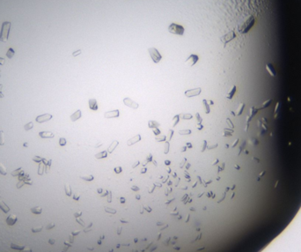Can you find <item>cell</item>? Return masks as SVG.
I'll return each instance as SVG.
<instances>
[{"mask_svg": "<svg viewBox=\"0 0 301 252\" xmlns=\"http://www.w3.org/2000/svg\"><path fill=\"white\" fill-rule=\"evenodd\" d=\"M11 26H12V23H11L10 21H4V23L2 24L1 32H0V42H5L8 41Z\"/></svg>", "mask_w": 301, "mask_h": 252, "instance_id": "1", "label": "cell"}, {"mask_svg": "<svg viewBox=\"0 0 301 252\" xmlns=\"http://www.w3.org/2000/svg\"><path fill=\"white\" fill-rule=\"evenodd\" d=\"M255 18H254V17L248 18V19H246L244 23L242 24V25H240V27H238L239 32L241 33V34H246V33H247V32H248L249 30H250L251 28L254 27V25H255Z\"/></svg>", "mask_w": 301, "mask_h": 252, "instance_id": "2", "label": "cell"}, {"mask_svg": "<svg viewBox=\"0 0 301 252\" xmlns=\"http://www.w3.org/2000/svg\"><path fill=\"white\" fill-rule=\"evenodd\" d=\"M168 31H169V33H171V34H178V35H183L185 29H184V27H182L181 25L175 24V23H172L168 27Z\"/></svg>", "mask_w": 301, "mask_h": 252, "instance_id": "3", "label": "cell"}, {"mask_svg": "<svg viewBox=\"0 0 301 252\" xmlns=\"http://www.w3.org/2000/svg\"><path fill=\"white\" fill-rule=\"evenodd\" d=\"M148 51L150 53V56L152 57V61L155 63H159V61L162 58V56L160 55V53L158 52V50L155 48H148Z\"/></svg>", "mask_w": 301, "mask_h": 252, "instance_id": "4", "label": "cell"}, {"mask_svg": "<svg viewBox=\"0 0 301 252\" xmlns=\"http://www.w3.org/2000/svg\"><path fill=\"white\" fill-rule=\"evenodd\" d=\"M235 36H236V34H235V33H234V31H231V32H229L228 34L222 36V37L220 38V40H221V42L224 43V45H225L227 42H231L232 39H234Z\"/></svg>", "mask_w": 301, "mask_h": 252, "instance_id": "5", "label": "cell"}, {"mask_svg": "<svg viewBox=\"0 0 301 252\" xmlns=\"http://www.w3.org/2000/svg\"><path fill=\"white\" fill-rule=\"evenodd\" d=\"M53 117V116L51 114H43V115H41L36 117L35 121L39 124H42V123L45 122H49V120H51Z\"/></svg>", "mask_w": 301, "mask_h": 252, "instance_id": "6", "label": "cell"}, {"mask_svg": "<svg viewBox=\"0 0 301 252\" xmlns=\"http://www.w3.org/2000/svg\"><path fill=\"white\" fill-rule=\"evenodd\" d=\"M120 116V111L119 109H115V110H111V111H107L104 114V117L106 119H112V118H115L119 117Z\"/></svg>", "mask_w": 301, "mask_h": 252, "instance_id": "7", "label": "cell"}, {"mask_svg": "<svg viewBox=\"0 0 301 252\" xmlns=\"http://www.w3.org/2000/svg\"><path fill=\"white\" fill-rule=\"evenodd\" d=\"M122 101L124 103V105H126L127 107L131 108V109H138V107H139L138 103L132 101L130 98H124V99L122 100Z\"/></svg>", "mask_w": 301, "mask_h": 252, "instance_id": "8", "label": "cell"}, {"mask_svg": "<svg viewBox=\"0 0 301 252\" xmlns=\"http://www.w3.org/2000/svg\"><path fill=\"white\" fill-rule=\"evenodd\" d=\"M202 92V89L200 87H197V88H194V89H190V90H187L185 91V95L188 98L190 97H194V96H197L199 95Z\"/></svg>", "mask_w": 301, "mask_h": 252, "instance_id": "9", "label": "cell"}, {"mask_svg": "<svg viewBox=\"0 0 301 252\" xmlns=\"http://www.w3.org/2000/svg\"><path fill=\"white\" fill-rule=\"evenodd\" d=\"M198 60H199V57H198L197 55L192 54V55H190L189 57H187V59L186 60L185 63H187L188 66H193V65H195L196 63H197Z\"/></svg>", "mask_w": 301, "mask_h": 252, "instance_id": "10", "label": "cell"}, {"mask_svg": "<svg viewBox=\"0 0 301 252\" xmlns=\"http://www.w3.org/2000/svg\"><path fill=\"white\" fill-rule=\"evenodd\" d=\"M140 140H141V135L137 134V135H136V136L133 137V138H131V139H129V140L127 141V145H128L129 146H130V145H134V144L139 142Z\"/></svg>", "mask_w": 301, "mask_h": 252, "instance_id": "11", "label": "cell"}, {"mask_svg": "<svg viewBox=\"0 0 301 252\" xmlns=\"http://www.w3.org/2000/svg\"><path fill=\"white\" fill-rule=\"evenodd\" d=\"M17 216L14 214H10L8 216V218L6 219V223L9 226H13L15 223L17 222Z\"/></svg>", "mask_w": 301, "mask_h": 252, "instance_id": "12", "label": "cell"}, {"mask_svg": "<svg viewBox=\"0 0 301 252\" xmlns=\"http://www.w3.org/2000/svg\"><path fill=\"white\" fill-rule=\"evenodd\" d=\"M39 136L42 139H53L55 137V135L51 131H41L39 133Z\"/></svg>", "mask_w": 301, "mask_h": 252, "instance_id": "13", "label": "cell"}, {"mask_svg": "<svg viewBox=\"0 0 301 252\" xmlns=\"http://www.w3.org/2000/svg\"><path fill=\"white\" fill-rule=\"evenodd\" d=\"M88 103H89V108H90V109H92L93 111L98 110V103H97L96 99H93H93H90Z\"/></svg>", "mask_w": 301, "mask_h": 252, "instance_id": "14", "label": "cell"}, {"mask_svg": "<svg viewBox=\"0 0 301 252\" xmlns=\"http://www.w3.org/2000/svg\"><path fill=\"white\" fill-rule=\"evenodd\" d=\"M81 116H82L81 110H80V109H78L76 112H74L72 116H71V120H72V122H76L77 120H78L81 117Z\"/></svg>", "mask_w": 301, "mask_h": 252, "instance_id": "15", "label": "cell"}, {"mask_svg": "<svg viewBox=\"0 0 301 252\" xmlns=\"http://www.w3.org/2000/svg\"><path fill=\"white\" fill-rule=\"evenodd\" d=\"M118 144H119V141H118V140H114V141H113V142L111 143V145H109V147L107 148V153H113L114 150L116 148V146L118 145Z\"/></svg>", "mask_w": 301, "mask_h": 252, "instance_id": "16", "label": "cell"}, {"mask_svg": "<svg viewBox=\"0 0 301 252\" xmlns=\"http://www.w3.org/2000/svg\"><path fill=\"white\" fill-rule=\"evenodd\" d=\"M0 209H1L4 213H7V212H9V211H10V208H9L8 206L6 205V204H5L4 201H2V200H0Z\"/></svg>", "mask_w": 301, "mask_h": 252, "instance_id": "17", "label": "cell"}, {"mask_svg": "<svg viewBox=\"0 0 301 252\" xmlns=\"http://www.w3.org/2000/svg\"><path fill=\"white\" fill-rule=\"evenodd\" d=\"M235 93H236V86H233L232 87V89H231V90L228 92L227 94H226V98L229 99V100L232 99V97H233V95L235 94Z\"/></svg>", "mask_w": 301, "mask_h": 252, "instance_id": "18", "label": "cell"}, {"mask_svg": "<svg viewBox=\"0 0 301 252\" xmlns=\"http://www.w3.org/2000/svg\"><path fill=\"white\" fill-rule=\"evenodd\" d=\"M158 126H159V124H158V122H156V121H153V120H152V121H149V122H148V127H149V128H151V129L158 128Z\"/></svg>", "mask_w": 301, "mask_h": 252, "instance_id": "19", "label": "cell"}, {"mask_svg": "<svg viewBox=\"0 0 301 252\" xmlns=\"http://www.w3.org/2000/svg\"><path fill=\"white\" fill-rule=\"evenodd\" d=\"M107 156V151H102L100 153H98L97 154H95V158L96 159H103Z\"/></svg>", "mask_w": 301, "mask_h": 252, "instance_id": "20", "label": "cell"}, {"mask_svg": "<svg viewBox=\"0 0 301 252\" xmlns=\"http://www.w3.org/2000/svg\"><path fill=\"white\" fill-rule=\"evenodd\" d=\"M14 55H15V50H14V49H13V48H9L8 50H7V52H6V57H8L9 59H12L13 57H14Z\"/></svg>", "mask_w": 301, "mask_h": 252, "instance_id": "21", "label": "cell"}, {"mask_svg": "<svg viewBox=\"0 0 301 252\" xmlns=\"http://www.w3.org/2000/svg\"><path fill=\"white\" fill-rule=\"evenodd\" d=\"M202 104H203L204 112H205L206 114H210L211 109H210V105H209V103L207 102V100H203V101H202Z\"/></svg>", "mask_w": 301, "mask_h": 252, "instance_id": "22", "label": "cell"}, {"mask_svg": "<svg viewBox=\"0 0 301 252\" xmlns=\"http://www.w3.org/2000/svg\"><path fill=\"white\" fill-rule=\"evenodd\" d=\"M31 212L34 214H41L42 212V209L40 206H36V207H32L31 208Z\"/></svg>", "mask_w": 301, "mask_h": 252, "instance_id": "23", "label": "cell"}, {"mask_svg": "<svg viewBox=\"0 0 301 252\" xmlns=\"http://www.w3.org/2000/svg\"><path fill=\"white\" fill-rule=\"evenodd\" d=\"M11 174H12V175H13V176H17V175H20V174H23L24 172H23V170H22L21 168H18L17 170L13 171V172L11 173Z\"/></svg>", "mask_w": 301, "mask_h": 252, "instance_id": "24", "label": "cell"}, {"mask_svg": "<svg viewBox=\"0 0 301 252\" xmlns=\"http://www.w3.org/2000/svg\"><path fill=\"white\" fill-rule=\"evenodd\" d=\"M179 122H180V116L179 115H176V116H174L173 118V127L176 126L177 124H179Z\"/></svg>", "mask_w": 301, "mask_h": 252, "instance_id": "25", "label": "cell"}, {"mask_svg": "<svg viewBox=\"0 0 301 252\" xmlns=\"http://www.w3.org/2000/svg\"><path fill=\"white\" fill-rule=\"evenodd\" d=\"M155 139L158 142H163V141H166V135H162V136H156L155 137Z\"/></svg>", "mask_w": 301, "mask_h": 252, "instance_id": "26", "label": "cell"}, {"mask_svg": "<svg viewBox=\"0 0 301 252\" xmlns=\"http://www.w3.org/2000/svg\"><path fill=\"white\" fill-rule=\"evenodd\" d=\"M33 128H34V123H33V122H29L28 124H27L24 125V129H25V130H31V129H33Z\"/></svg>", "mask_w": 301, "mask_h": 252, "instance_id": "27", "label": "cell"}, {"mask_svg": "<svg viewBox=\"0 0 301 252\" xmlns=\"http://www.w3.org/2000/svg\"><path fill=\"white\" fill-rule=\"evenodd\" d=\"M181 118L184 120H190L193 118V116L189 113H186V114H183V115H181Z\"/></svg>", "mask_w": 301, "mask_h": 252, "instance_id": "28", "label": "cell"}, {"mask_svg": "<svg viewBox=\"0 0 301 252\" xmlns=\"http://www.w3.org/2000/svg\"><path fill=\"white\" fill-rule=\"evenodd\" d=\"M4 145V134L3 130H0V145Z\"/></svg>", "mask_w": 301, "mask_h": 252, "instance_id": "29", "label": "cell"}, {"mask_svg": "<svg viewBox=\"0 0 301 252\" xmlns=\"http://www.w3.org/2000/svg\"><path fill=\"white\" fill-rule=\"evenodd\" d=\"M6 173H7V171H6V168H5V167L4 166V165H3L2 163H1V162H0V174H6Z\"/></svg>", "mask_w": 301, "mask_h": 252, "instance_id": "30", "label": "cell"}, {"mask_svg": "<svg viewBox=\"0 0 301 252\" xmlns=\"http://www.w3.org/2000/svg\"><path fill=\"white\" fill-rule=\"evenodd\" d=\"M64 189H65V193L67 196H71L72 195V189H71V187H70V185L68 184H65L64 185Z\"/></svg>", "mask_w": 301, "mask_h": 252, "instance_id": "31", "label": "cell"}, {"mask_svg": "<svg viewBox=\"0 0 301 252\" xmlns=\"http://www.w3.org/2000/svg\"><path fill=\"white\" fill-rule=\"evenodd\" d=\"M180 135H189L191 134V130H179Z\"/></svg>", "mask_w": 301, "mask_h": 252, "instance_id": "32", "label": "cell"}, {"mask_svg": "<svg viewBox=\"0 0 301 252\" xmlns=\"http://www.w3.org/2000/svg\"><path fill=\"white\" fill-rule=\"evenodd\" d=\"M165 145H166V147H165V150H164V153L165 154L169 152V147H170V144H169V141H165Z\"/></svg>", "mask_w": 301, "mask_h": 252, "instance_id": "33", "label": "cell"}, {"mask_svg": "<svg viewBox=\"0 0 301 252\" xmlns=\"http://www.w3.org/2000/svg\"><path fill=\"white\" fill-rule=\"evenodd\" d=\"M66 143L67 142H66V139L64 138H60L59 139V145H61V146H64L66 145Z\"/></svg>", "mask_w": 301, "mask_h": 252, "instance_id": "34", "label": "cell"}, {"mask_svg": "<svg viewBox=\"0 0 301 252\" xmlns=\"http://www.w3.org/2000/svg\"><path fill=\"white\" fill-rule=\"evenodd\" d=\"M80 178L83 179V180H86V181H93V175H87V176H81Z\"/></svg>", "mask_w": 301, "mask_h": 252, "instance_id": "35", "label": "cell"}, {"mask_svg": "<svg viewBox=\"0 0 301 252\" xmlns=\"http://www.w3.org/2000/svg\"><path fill=\"white\" fill-rule=\"evenodd\" d=\"M206 149H207V141L203 140L202 141V148H201V152H204Z\"/></svg>", "mask_w": 301, "mask_h": 252, "instance_id": "36", "label": "cell"}, {"mask_svg": "<svg viewBox=\"0 0 301 252\" xmlns=\"http://www.w3.org/2000/svg\"><path fill=\"white\" fill-rule=\"evenodd\" d=\"M43 168H44V165H43V164H42V163H40V164H39V171H38V174H43V172H42V171H43Z\"/></svg>", "mask_w": 301, "mask_h": 252, "instance_id": "37", "label": "cell"}, {"mask_svg": "<svg viewBox=\"0 0 301 252\" xmlns=\"http://www.w3.org/2000/svg\"><path fill=\"white\" fill-rule=\"evenodd\" d=\"M196 120H197V124H201L202 121V118L201 117L200 114L199 113H196Z\"/></svg>", "mask_w": 301, "mask_h": 252, "instance_id": "38", "label": "cell"}, {"mask_svg": "<svg viewBox=\"0 0 301 252\" xmlns=\"http://www.w3.org/2000/svg\"><path fill=\"white\" fill-rule=\"evenodd\" d=\"M173 135V130H168V137H167V141H170L172 139V137Z\"/></svg>", "mask_w": 301, "mask_h": 252, "instance_id": "39", "label": "cell"}, {"mask_svg": "<svg viewBox=\"0 0 301 252\" xmlns=\"http://www.w3.org/2000/svg\"><path fill=\"white\" fill-rule=\"evenodd\" d=\"M33 160L35 162H41V161H42V158L39 157V156H34V157L33 158Z\"/></svg>", "mask_w": 301, "mask_h": 252, "instance_id": "40", "label": "cell"}, {"mask_svg": "<svg viewBox=\"0 0 301 252\" xmlns=\"http://www.w3.org/2000/svg\"><path fill=\"white\" fill-rule=\"evenodd\" d=\"M105 210H106V212H109V213H113V214L116 212L115 210H113V209H111V208L105 207Z\"/></svg>", "mask_w": 301, "mask_h": 252, "instance_id": "41", "label": "cell"}, {"mask_svg": "<svg viewBox=\"0 0 301 252\" xmlns=\"http://www.w3.org/2000/svg\"><path fill=\"white\" fill-rule=\"evenodd\" d=\"M42 227H34V228H32V231L34 232V233H38V232L42 231Z\"/></svg>", "mask_w": 301, "mask_h": 252, "instance_id": "42", "label": "cell"}, {"mask_svg": "<svg viewBox=\"0 0 301 252\" xmlns=\"http://www.w3.org/2000/svg\"><path fill=\"white\" fill-rule=\"evenodd\" d=\"M152 130H153V133L156 135V136H158V135L160 134V130H158V128H154V129H152Z\"/></svg>", "mask_w": 301, "mask_h": 252, "instance_id": "43", "label": "cell"}, {"mask_svg": "<svg viewBox=\"0 0 301 252\" xmlns=\"http://www.w3.org/2000/svg\"><path fill=\"white\" fill-rule=\"evenodd\" d=\"M2 89H3V85L2 84H0V99H1V98H4V94H3V92H2Z\"/></svg>", "mask_w": 301, "mask_h": 252, "instance_id": "44", "label": "cell"}, {"mask_svg": "<svg viewBox=\"0 0 301 252\" xmlns=\"http://www.w3.org/2000/svg\"><path fill=\"white\" fill-rule=\"evenodd\" d=\"M80 53H81V49H78L77 51H74V52L72 53V56H73V57H77V56L79 55Z\"/></svg>", "mask_w": 301, "mask_h": 252, "instance_id": "45", "label": "cell"}, {"mask_svg": "<svg viewBox=\"0 0 301 252\" xmlns=\"http://www.w3.org/2000/svg\"><path fill=\"white\" fill-rule=\"evenodd\" d=\"M115 172L117 173V174H120V173L122 172V168H121V167L115 168Z\"/></svg>", "mask_w": 301, "mask_h": 252, "instance_id": "46", "label": "cell"}, {"mask_svg": "<svg viewBox=\"0 0 301 252\" xmlns=\"http://www.w3.org/2000/svg\"><path fill=\"white\" fill-rule=\"evenodd\" d=\"M217 144L216 143L215 144V145H211V146H209V147H207V149L208 150H211V149H214V148H216V147H217Z\"/></svg>", "mask_w": 301, "mask_h": 252, "instance_id": "47", "label": "cell"}, {"mask_svg": "<svg viewBox=\"0 0 301 252\" xmlns=\"http://www.w3.org/2000/svg\"><path fill=\"white\" fill-rule=\"evenodd\" d=\"M152 154H149L148 157H147V162L152 161Z\"/></svg>", "mask_w": 301, "mask_h": 252, "instance_id": "48", "label": "cell"}, {"mask_svg": "<svg viewBox=\"0 0 301 252\" xmlns=\"http://www.w3.org/2000/svg\"><path fill=\"white\" fill-rule=\"evenodd\" d=\"M196 128H197L198 130H202V128H203V126H202L201 124H197V126H196Z\"/></svg>", "mask_w": 301, "mask_h": 252, "instance_id": "49", "label": "cell"}, {"mask_svg": "<svg viewBox=\"0 0 301 252\" xmlns=\"http://www.w3.org/2000/svg\"><path fill=\"white\" fill-rule=\"evenodd\" d=\"M4 59L3 57H0V65H4Z\"/></svg>", "mask_w": 301, "mask_h": 252, "instance_id": "50", "label": "cell"}, {"mask_svg": "<svg viewBox=\"0 0 301 252\" xmlns=\"http://www.w3.org/2000/svg\"><path fill=\"white\" fill-rule=\"evenodd\" d=\"M186 146H187V148H192V147H193V145H192L191 143H186Z\"/></svg>", "mask_w": 301, "mask_h": 252, "instance_id": "51", "label": "cell"}, {"mask_svg": "<svg viewBox=\"0 0 301 252\" xmlns=\"http://www.w3.org/2000/svg\"><path fill=\"white\" fill-rule=\"evenodd\" d=\"M139 163H140V162H139V161H136L135 163H134V164H133V165H132V168H134L136 166H138V165H139Z\"/></svg>", "mask_w": 301, "mask_h": 252, "instance_id": "52", "label": "cell"}, {"mask_svg": "<svg viewBox=\"0 0 301 252\" xmlns=\"http://www.w3.org/2000/svg\"><path fill=\"white\" fill-rule=\"evenodd\" d=\"M131 189H133V190H136V191H137L139 189V188L138 187H137V186H132V187H131Z\"/></svg>", "mask_w": 301, "mask_h": 252, "instance_id": "53", "label": "cell"}, {"mask_svg": "<svg viewBox=\"0 0 301 252\" xmlns=\"http://www.w3.org/2000/svg\"><path fill=\"white\" fill-rule=\"evenodd\" d=\"M186 150H187V146H181V152H185Z\"/></svg>", "mask_w": 301, "mask_h": 252, "instance_id": "54", "label": "cell"}, {"mask_svg": "<svg viewBox=\"0 0 301 252\" xmlns=\"http://www.w3.org/2000/svg\"><path fill=\"white\" fill-rule=\"evenodd\" d=\"M19 252H32V251H31V250H22Z\"/></svg>", "mask_w": 301, "mask_h": 252, "instance_id": "55", "label": "cell"}, {"mask_svg": "<svg viewBox=\"0 0 301 252\" xmlns=\"http://www.w3.org/2000/svg\"><path fill=\"white\" fill-rule=\"evenodd\" d=\"M102 145V142H99L97 145H95V147H99V146H101Z\"/></svg>", "mask_w": 301, "mask_h": 252, "instance_id": "56", "label": "cell"}, {"mask_svg": "<svg viewBox=\"0 0 301 252\" xmlns=\"http://www.w3.org/2000/svg\"><path fill=\"white\" fill-rule=\"evenodd\" d=\"M170 160H166V161H165V164H166V165H170Z\"/></svg>", "mask_w": 301, "mask_h": 252, "instance_id": "57", "label": "cell"}, {"mask_svg": "<svg viewBox=\"0 0 301 252\" xmlns=\"http://www.w3.org/2000/svg\"><path fill=\"white\" fill-rule=\"evenodd\" d=\"M207 102H208V103H209V105H210V104H211V105H212L213 103H214V102H213V101H207Z\"/></svg>", "mask_w": 301, "mask_h": 252, "instance_id": "58", "label": "cell"}, {"mask_svg": "<svg viewBox=\"0 0 301 252\" xmlns=\"http://www.w3.org/2000/svg\"><path fill=\"white\" fill-rule=\"evenodd\" d=\"M217 162H218V160H217H217H215V161H214V162H213V163H212V165H216V164H217Z\"/></svg>", "mask_w": 301, "mask_h": 252, "instance_id": "59", "label": "cell"}, {"mask_svg": "<svg viewBox=\"0 0 301 252\" xmlns=\"http://www.w3.org/2000/svg\"><path fill=\"white\" fill-rule=\"evenodd\" d=\"M28 143H25V144H24V146H28Z\"/></svg>", "mask_w": 301, "mask_h": 252, "instance_id": "60", "label": "cell"}, {"mask_svg": "<svg viewBox=\"0 0 301 252\" xmlns=\"http://www.w3.org/2000/svg\"><path fill=\"white\" fill-rule=\"evenodd\" d=\"M0 78H1V70H0Z\"/></svg>", "mask_w": 301, "mask_h": 252, "instance_id": "61", "label": "cell"}]
</instances>
